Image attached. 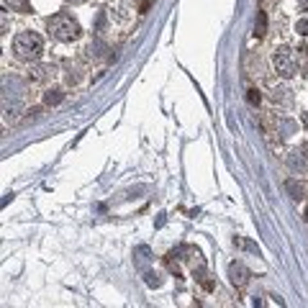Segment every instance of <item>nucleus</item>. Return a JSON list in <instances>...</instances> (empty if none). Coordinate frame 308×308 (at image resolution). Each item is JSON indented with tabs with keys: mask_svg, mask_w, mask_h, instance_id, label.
Wrapping results in <instances>:
<instances>
[{
	"mask_svg": "<svg viewBox=\"0 0 308 308\" xmlns=\"http://www.w3.org/2000/svg\"><path fill=\"white\" fill-rule=\"evenodd\" d=\"M13 54L21 62H36V59H41V54H44L41 36L34 34V31H21L13 39Z\"/></svg>",
	"mask_w": 308,
	"mask_h": 308,
	"instance_id": "nucleus-1",
	"label": "nucleus"
},
{
	"mask_svg": "<svg viewBox=\"0 0 308 308\" xmlns=\"http://www.w3.org/2000/svg\"><path fill=\"white\" fill-rule=\"evenodd\" d=\"M49 36L57 41H75L80 36V23L69 13H57L49 18Z\"/></svg>",
	"mask_w": 308,
	"mask_h": 308,
	"instance_id": "nucleus-2",
	"label": "nucleus"
},
{
	"mask_svg": "<svg viewBox=\"0 0 308 308\" xmlns=\"http://www.w3.org/2000/svg\"><path fill=\"white\" fill-rule=\"evenodd\" d=\"M273 69L277 77H293L295 75V54L288 47H277L273 51Z\"/></svg>",
	"mask_w": 308,
	"mask_h": 308,
	"instance_id": "nucleus-3",
	"label": "nucleus"
},
{
	"mask_svg": "<svg viewBox=\"0 0 308 308\" xmlns=\"http://www.w3.org/2000/svg\"><path fill=\"white\" fill-rule=\"evenodd\" d=\"M249 270L241 265V262H231L229 265V280H231V285L234 288H247L249 285Z\"/></svg>",
	"mask_w": 308,
	"mask_h": 308,
	"instance_id": "nucleus-4",
	"label": "nucleus"
},
{
	"mask_svg": "<svg viewBox=\"0 0 308 308\" xmlns=\"http://www.w3.org/2000/svg\"><path fill=\"white\" fill-rule=\"evenodd\" d=\"M265 34H267V13L259 11L255 21V36H265Z\"/></svg>",
	"mask_w": 308,
	"mask_h": 308,
	"instance_id": "nucleus-5",
	"label": "nucleus"
},
{
	"mask_svg": "<svg viewBox=\"0 0 308 308\" xmlns=\"http://www.w3.org/2000/svg\"><path fill=\"white\" fill-rule=\"evenodd\" d=\"M5 5L11 8V11H18V13H29L31 11L29 0H5Z\"/></svg>",
	"mask_w": 308,
	"mask_h": 308,
	"instance_id": "nucleus-6",
	"label": "nucleus"
},
{
	"mask_svg": "<svg viewBox=\"0 0 308 308\" xmlns=\"http://www.w3.org/2000/svg\"><path fill=\"white\" fill-rule=\"evenodd\" d=\"M285 188H288V193H291V198H295V201H301V198H303V190H301V185H298L295 180H288Z\"/></svg>",
	"mask_w": 308,
	"mask_h": 308,
	"instance_id": "nucleus-7",
	"label": "nucleus"
},
{
	"mask_svg": "<svg viewBox=\"0 0 308 308\" xmlns=\"http://www.w3.org/2000/svg\"><path fill=\"white\" fill-rule=\"evenodd\" d=\"M62 98H65V93H59V90H54V93H47V98H44V101H47L49 105H54V103H59Z\"/></svg>",
	"mask_w": 308,
	"mask_h": 308,
	"instance_id": "nucleus-8",
	"label": "nucleus"
},
{
	"mask_svg": "<svg viewBox=\"0 0 308 308\" xmlns=\"http://www.w3.org/2000/svg\"><path fill=\"white\" fill-rule=\"evenodd\" d=\"M247 101H249L252 105H257V103H259V90H255V87L247 90Z\"/></svg>",
	"mask_w": 308,
	"mask_h": 308,
	"instance_id": "nucleus-9",
	"label": "nucleus"
},
{
	"mask_svg": "<svg viewBox=\"0 0 308 308\" xmlns=\"http://www.w3.org/2000/svg\"><path fill=\"white\" fill-rule=\"evenodd\" d=\"M147 285H152V288H157L159 285V277L154 275V273H147Z\"/></svg>",
	"mask_w": 308,
	"mask_h": 308,
	"instance_id": "nucleus-10",
	"label": "nucleus"
},
{
	"mask_svg": "<svg viewBox=\"0 0 308 308\" xmlns=\"http://www.w3.org/2000/svg\"><path fill=\"white\" fill-rule=\"evenodd\" d=\"M149 5H152V0H144V3H141V13H144V11H147V8H149Z\"/></svg>",
	"mask_w": 308,
	"mask_h": 308,
	"instance_id": "nucleus-11",
	"label": "nucleus"
},
{
	"mask_svg": "<svg viewBox=\"0 0 308 308\" xmlns=\"http://www.w3.org/2000/svg\"><path fill=\"white\" fill-rule=\"evenodd\" d=\"M67 3H72V5H80V3H85V0H67Z\"/></svg>",
	"mask_w": 308,
	"mask_h": 308,
	"instance_id": "nucleus-12",
	"label": "nucleus"
},
{
	"mask_svg": "<svg viewBox=\"0 0 308 308\" xmlns=\"http://www.w3.org/2000/svg\"><path fill=\"white\" fill-rule=\"evenodd\" d=\"M301 5H308V0H301Z\"/></svg>",
	"mask_w": 308,
	"mask_h": 308,
	"instance_id": "nucleus-13",
	"label": "nucleus"
},
{
	"mask_svg": "<svg viewBox=\"0 0 308 308\" xmlns=\"http://www.w3.org/2000/svg\"><path fill=\"white\" fill-rule=\"evenodd\" d=\"M306 219H308V208H306Z\"/></svg>",
	"mask_w": 308,
	"mask_h": 308,
	"instance_id": "nucleus-14",
	"label": "nucleus"
}]
</instances>
